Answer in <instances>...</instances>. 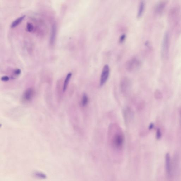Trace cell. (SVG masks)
Segmentation results:
<instances>
[{
    "label": "cell",
    "mask_w": 181,
    "mask_h": 181,
    "mask_svg": "<svg viewBox=\"0 0 181 181\" xmlns=\"http://www.w3.org/2000/svg\"><path fill=\"white\" fill-rule=\"evenodd\" d=\"M126 38V35L125 34H122L121 36H120L119 41L120 43H122L124 42Z\"/></svg>",
    "instance_id": "5bb4252c"
},
{
    "label": "cell",
    "mask_w": 181,
    "mask_h": 181,
    "mask_svg": "<svg viewBox=\"0 0 181 181\" xmlns=\"http://www.w3.org/2000/svg\"><path fill=\"white\" fill-rule=\"evenodd\" d=\"M21 72V70L20 69H17L14 70L13 73H14L15 76H18L20 75Z\"/></svg>",
    "instance_id": "e0dca14e"
},
{
    "label": "cell",
    "mask_w": 181,
    "mask_h": 181,
    "mask_svg": "<svg viewBox=\"0 0 181 181\" xmlns=\"http://www.w3.org/2000/svg\"><path fill=\"white\" fill-rule=\"evenodd\" d=\"M141 64L140 60L136 58H133L127 62L126 66L128 70L133 71L138 69Z\"/></svg>",
    "instance_id": "3957f363"
},
{
    "label": "cell",
    "mask_w": 181,
    "mask_h": 181,
    "mask_svg": "<svg viewBox=\"0 0 181 181\" xmlns=\"http://www.w3.org/2000/svg\"><path fill=\"white\" fill-rule=\"evenodd\" d=\"M166 168L168 175H171L172 174V164L170 155L167 153L166 156Z\"/></svg>",
    "instance_id": "52a82bcc"
},
{
    "label": "cell",
    "mask_w": 181,
    "mask_h": 181,
    "mask_svg": "<svg viewBox=\"0 0 181 181\" xmlns=\"http://www.w3.org/2000/svg\"><path fill=\"white\" fill-rule=\"evenodd\" d=\"M167 4V2L162 1L160 2L157 3L155 8V12L157 14H161L166 7Z\"/></svg>",
    "instance_id": "8992f818"
},
{
    "label": "cell",
    "mask_w": 181,
    "mask_h": 181,
    "mask_svg": "<svg viewBox=\"0 0 181 181\" xmlns=\"http://www.w3.org/2000/svg\"><path fill=\"white\" fill-rule=\"evenodd\" d=\"M109 74V67L108 65L106 64L103 67L101 76L100 79V85L101 86H103L107 82L108 79Z\"/></svg>",
    "instance_id": "5b68a950"
},
{
    "label": "cell",
    "mask_w": 181,
    "mask_h": 181,
    "mask_svg": "<svg viewBox=\"0 0 181 181\" xmlns=\"http://www.w3.org/2000/svg\"><path fill=\"white\" fill-rule=\"evenodd\" d=\"M89 102V99L87 94L84 93L81 98V105L83 107H85L87 105Z\"/></svg>",
    "instance_id": "7c38bea8"
},
{
    "label": "cell",
    "mask_w": 181,
    "mask_h": 181,
    "mask_svg": "<svg viewBox=\"0 0 181 181\" xmlns=\"http://www.w3.org/2000/svg\"><path fill=\"white\" fill-rule=\"evenodd\" d=\"M56 26L55 24H54L52 26L50 38V43L51 45H53L55 41L56 35Z\"/></svg>",
    "instance_id": "ba28073f"
},
{
    "label": "cell",
    "mask_w": 181,
    "mask_h": 181,
    "mask_svg": "<svg viewBox=\"0 0 181 181\" xmlns=\"http://www.w3.org/2000/svg\"><path fill=\"white\" fill-rule=\"evenodd\" d=\"M169 33L167 31L164 34L161 46V56L164 59H166L169 56Z\"/></svg>",
    "instance_id": "6da1fadb"
},
{
    "label": "cell",
    "mask_w": 181,
    "mask_h": 181,
    "mask_svg": "<svg viewBox=\"0 0 181 181\" xmlns=\"http://www.w3.org/2000/svg\"><path fill=\"white\" fill-rule=\"evenodd\" d=\"M161 136L162 134L160 130L159 129H157L156 134V138L157 139H158V140H159V139L161 138Z\"/></svg>",
    "instance_id": "9a60e30c"
},
{
    "label": "cell",
    "mask_w": 181,
    "mask_h": 181,
    "mask_svg": "<svg viewBox=\"0 0 181 181\" xmlns=\"http://www.w3.org/2000/svg\"><path fill=\"white\" fill-rule=\"evenodd\" d=\"M1 80L4 82H7L10 80V78L7 76H2L1 78Z\"/></svg>",
    "instance_id": "ac0fdd59"
},
{
    "label": "cell",
    "mask_w": 181,
    "mask_h": 181,
    "mask_svg": "<svg viewBox=\"0 0 181 181\" xmlns=\"http://www.w3.org/2000/svg\"><path fill=\"white\" fill-rule=\"evenodd\" d=\"M72 73L71 72L68 73L67 75L66 78H65L64 81V86H63V90L64 92H65L67 90L68 86H69L71 78H72Z\"/></svg>",
    "instance_id": "9c48e42d"
},
{
    "label": "cell",
    "mask_w": 181,
    "mask_h": 181,
    "mask_svg": "<svg viewBox=\"0 0 181 181\" xmlns=\"http://www.w3.org/2000/svg\"><path fill=\"white\" fill-rule=\"evenodd\" d=\"M124 138L123 134L117 132L114 135L112 138V143L115 148L121 149L124 145Z\"/></svg>",
    "instance_id": "7a4b0ae2"
},
{
    "label": "cell",
    "mask_w": 181,
    "mask_h": 181,
    "mask_svg": "<svg viewBox=\"0 0 181 181\" xmlns=\"http://www.w3.org/2000/svg\"><path fill=\"white\" fill-rule=\"evenodd\" d=\"M154 127V125L153 124H151L149 126V129L150 130H151L153 129Z\"/></svg>",
    "instance_id": "d6986e66"
},
{
    "label": "cell",
    "mask_w": 181,
    "mask_h": 181,
    "mask_svg": "<svg viewBox=\"0 0 181 181\" xmlns=\"http://www.w3.org/2000/svg\"><path fill=\"white\" fill-rule=\"evenodd\" d=\"M180 117H181V109H180Z\"/></svg>",
    "instance_id": "ffe728a7"
},
{
    "label": "cell",
    "mask_w": 181,
    "mask_h": 181,
    "mask_svg": "<svg viewBox=\"0 0 181 181\" xmlns=\"http://www.w3.org/2000/svg\"><path fill=\"white\" fill-rule=\"evenodd\" d=\"M25 16L23 15L18 18L17 19H16L12 23L11 25H10V27L12 28H14L17 27L22 21L25 19Z\"/></svg>",
    "instance_id": "8fae6325"
},
{
    "label": "cell",
    "mask_w": 181,
    "mask_h": 181,
    "mask_svg": "<svg viewBox=\"0 0 181 181\" xmlns=\"http://www.w3.org/2000/svg\"><path fill=\"white\" fill-rule=\"evenodd\" d=\"M35 94V89L29 88L25 91L22 96V100L26 102H29L32 100Z\"/></svg>",
    "instance_id": "277c9868"
},
{
    "label": "cell",
    "mask_w": 181,
    "mask_h": 181,
    "mask_svg": "<svg viewBox=\"0 0 181 181\" xmlns=\"http://www.w3.org/2000/svg\"><path fill=\"white\" fill-rule=\"evenodd\" d=\"M26 29L28 32H32L34 29V26L32 23H28L26 26Z\"/></svg>",
    "instance_id": "4fadbf2b"
},
{
    "label": "cell",
    "mask_w": 181,
    "mask_h": 181,
    "mask_svg": "<svg viewBox=\"0 0 181 181\" xmlns=\"http://www.w3.org/2000/svg\"><path fill=\"white\" fill-rule=\"evenodd\" d=\"M145 7V3L143 1H141L139 4L138 10L137 13V17H140L143 14Z\"/></svg>",
    "instance_id": "30bf717a"
},
{
    "label": "cell",
    "mask_w": 181,
    "mask_h": 181,
    "mask_svg": "<svg viewBox=\"0 0 181 181\" xmlns=\"http://www.w3.org/2000/svg\"><path fill=\"white\" fill-rule=\"evenodd\" d=\"M155 98L158 99H160L162 98V94L159 90H157L155 92Z\"/></svg>",
    "instance_id": "2e32d148"
}]
</instances>
